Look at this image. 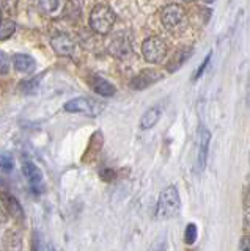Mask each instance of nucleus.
Here are the masks:
<instances>
[{"instance_id": "1", "label": "nucleus", "mask_w": 250, "mask_h": 251, "mask_svg": "<svg viewBox=\"0 0 250 251\" xmlns=\"http://www.w3.org/2000/svg\"><path fill=\"white\" fill-rule=\"evenodd\" d=\"M179 207H181V200H179L178 188L175 185H168L159 195L156 215H158L159 220L173 218L179 212Z\"/></svg>"}, {"instance_id": "2", "label": "nucleus", "mask_w": 250, "mask_h": 251, "mask_svg": "<svg viewBox=\"0 0 250 251\" xmlns=\"http://www.w3.org/2000/svg\"><path fill=\"white\" fill-rule=\"evenodd\" d=\"M116 16L107 5H96L90 13L88 25L98 35H107L115 25Z\"/></svg>"}, {"instance_id": "3", "label": "nucleus", "mask_w": 250, "mask_h": 251, "mask_svg": "<svg viewBox=\"0 0 250 251\" xmlns=\"http://www.w3.org/2000/svg\"><path fill=\"white\" fill-rule=\"evenodd\" d=\"M106 108L104 102H101L99 99L95 98H73L71 100H68L63 105V110L68 113H81L85 116H98L99 113H103V110Z\"/></svg>"}, {"instance_id": "4", "label": "nucleus", "mask_w": 250, "mask_h": 251, "mask_svg": "<svg viewBox=\"0 0 250 251\" xmlns=\"http://www.w3.org/2000/svg\"><path fill=\"white\" fill-rule=\"evenodd\" d=\"M168 53V44L166 43V39H162L161 36H150L146 38L142 44V55L143 58L151 63V65H159L166 60Z\"/></svg>"}, {"instance_id": "5", "label": "nucleus", "mask_w": 250, "mask_h": 251, "mask_svg": "<svg viewBox=\"0 0 250 251\" xmlns=\"http://www.w3.org/2000/svg\"><path fill=\"white\" fill-rule=\"evenodd\" d=\"M186 21H187V14H186L184 6L178 5V3L167 5L161 13L162 25L170 31L181 30L186 25Z\"/></svg>"}, {"instance_id": "6", "label": "nucleus", "mask_w": 250, "mask_h": 251, "mask_svg": "<svg viewBox=\"0 0 250 251\" xmlns=\"http://www.w3.org/2000/svg\"><path fill=\"white\" fill-rule=\"evenodd\" d=\"M209 141H211L209 130L206 127H203V126H200L198 137H197V162H195V170H197V173H201L206 167Z\"/></svg>"}, {"instance_id": "7", "label": "nucleus", "mask_w": 250, "mask_h": 251, "mask_svg": "<svg viewBox=\"0 0 250 251\" xmlns=\"http://www.w3.org/2000/svg\"><path fill=\"white\" fill-rule=\"evenodd\" d=\"M164 78V74L156 69H143L142 73H139L136 77L131 78V88L132 90H145L148 86L161 82Z\"/></svg>"}, {"instance_id": "8", "label": "nucleus", "mask_w": 250, "mask_h": 251, "mask_svg": "<svg viewBox=\"0 0 250 251\" xmlns=\"http://www.w3.org/2000/svg\"><path fill=\"white\" fill-rule=\"evenodd\" d=\"M51 46L54 52L60 57H73L76 52V41L66 35V33H58L51 38Z\"/></svg>"}, {"instance_id": "9", "label": "nucleus", "mask_w": 250, "mask_h": 251, "mask_svg": "<svg viewBox=\"0 0 250 251\" xmlns=\"http://www.w3.org/2000/svg\"><path fill=\"white\" fill-rule=\"evenodd\" d=\"M109 52H111V55H113V57L120 58V60H124L128 58L129 55L132 53V44H131V39L126 36V35H116L113 39L111 46H109Z\"/></svg>"}, {"instance_id": "10", "label": "nucleus", "mask_w": 250, "mask_h": 251, "mask_svg": "<svg viewBox=\"0 0 250 251\" xmlns=\"http://www.w3.org/2000/svg\"><path fill=\"white\" fill-rule=\"evenodd\" d=\"M22 171H24V176L27 177L30 187L35 193H40L41 192V185H43V173L41 170L36 167L33 162H24L22 163Z\"/></svg>"}, {"instance_id": "11", "label": "nucleus", "mask_w": 250, "mask_h": 251, "mask_svg": "<svg viewBox=\"0 0 250 251\" xmlns=\"http://www.w3.org/2000/svg\"><path fill=\"white\" fill-rule=\"evenodd\" d=\"M0 201H2L3 207L8 210L10 215L16 217V218L24 217V209H22L21 202L14 198L13 195H10L8 192H0Z\"/></svg>"}, {"instance_id": "12", "label": "nucleus", "mask_w": 250, "mask_h": 251, "mask_svg": "<svg viewBox=\"0 0 250 251\" xmlns=\"http://www.w3.org/2000/svg\"><path fill=\"white\" fill-rule=\"evenodd\" d=\"M11 60H13V66L18 73L30 74V73H33L35 68H36L35 60L27 53H16Z\"/></svg>"}, {"instance_id": "13", "label": "nucleus", "mask_w": 250, "mask_h": 251, "mask_svg": "<svg viewBox=\"0 0 250 251\" xmlns=\"http://www.w3.org/2000/svg\"><path fill=\"white\" fill-rule=\"evenodd\" d=\"M192 52H194V49L192 47H186V49H181V50H178L175 55H173V58H171L168 63H167V71L170 74H173L175 71H178L179 68H181L184 63H186V60L191 57L192 55Z\"/></svg>"}, {"instance_id": "14", "label": "nucleus", "mask_w": 250, "mask_h": 251, "mask_svg": "<svg viewBox=\"0 0 250 251\" xmlns=\"http://www.w3.org/2000/svg\"><path fill=\"white\" fill-rule=\"evenodd\" d=\"M91 86H93V90H95V93L103 98H111L115 94V86L103 77H93Z\"/></svg>"}, {"instance_id": "15", "label": "nucleus", "mask_w": 250, "mask_h": 251, "mask_svg": "<svg viewBox=\"0 0 250 251\" xmlns=\"http://www.w3.org/2000/svg\"><path fill=\"white\" fill-rule=\"evenodd\" d=\"M161 115H162L161 107H153L150 110H146V112L143 113V116L140 118V129L148 130V129L154 127V126L158 124Z\"/></svg>"}, {"instance_id": "16", "label": "nucleus", "mask_w": 250, "mask_h": 251, "mask_svg": "<svg viewBox=\"0 0 250 251\" xmlns=\"http://www.w3.org/2000/svg\"><path fill=\"white\" fill-rule=\"evenodd\" d=\"M63 16L71 22H76L82 16V0H66L63 8Z\"/></svg>"}, {"instance_id": "17", "label": "nucleus", "mask_w": 250, "mask_h": 251, "mask_svg": "<svg viewBox=\"0 0 250 251\" xmlns=\"http://www.w3.org/2000/svg\"><path fill=\"white\" fill-rule=\"evenodd\" d=\"M101 146H103V137H101L99 132H96L90 140L88 149H87V152H85V155H83V162H93V160H95L98 157V154H99V151H101Z\"/></svg>"}, {"instance_id": "18", "label": "nucleus", "mask_w": 250, "mask_h": 251, "mask_svg": "<svg viewBox=\"0 0 250 251\" xmlns=\"http://www.w3.org/2000/svg\"><path fill=\"white\" fill-rule=\"evenodd\" d=\"M14 31H16V24L10 19H2L0 21V41H6L10 39Z\"/></svg>"}, {"instance_id": "19", "label": "nucleus", "mask_w": 250, "mask_h": 251, "mask_svg": "<svg viewBox=\"0 0 250 251\" xmlns=\"http://www.w3.org/2000/svg\"><path fill=\"white\" fill-rule=\"evenodd\" d=\"M19 88L24 94H35L40 90V77H32V78H28V80L21 82Z\"/></svg>"}, {"instance_id": "20", "label": "nucleus", "mask_w": 250, "mask_h": 251, "mask_svg": "<svg viewBox=\"0 0 250 251\" xmlns=\"http://www.w3.org/2000/svg\"><path fill=\"white\" fill-rule=\"evenodd\" d=\"M38 10L44 14H52L58 10L60 6V0H38L36 2Z\"/></svg>"}, {"instance_id": "21", "label": "nucleus", "mask_w": 250, "mask_h": 251, "mask_svg": "<svg viewBox=\"0 0 250 251\" xmlns=\"http://www.w3.org/2000/svg\"><path fill=\"white\" fill-rule=\"evenodd\" d=\"M198 237V229H197V225L195 223H189L186 226V231H184V242L187 245H194L195 240Z\"/></svg>"}, {"instance_id": "22", "label": "nucleus", "mask_w": 250, "mask_h": 251, "mask_svg": "<svg viewBox=\"0 0 250 251\" xmlns=\"http://www.w3.org/2000/svg\"><path fill=\"white\" fill-rule=\"evenodd\" d=\"M13 157L10 154H6V152H2L0 154V168H2L3 171L6 173H10L13 170Z\"/></svg>"}, {"instance_id": "23", "label": "nucleus", "mask_w": 250, "mask_h": 251, "mask_svg": "<svg viewBox=\"0 0 250 251\" xmlns=\"http://www.w3.org/2000/svg\"><path fill=\"white\" fill-rule=\"evenodd\" d=\"M8 73V61H6V55L0 52V74Z\"/></svg>"}, {"instance_id": "24", "label": "nucleus", "mask_w": 250, "mask_h": 251, "mask_svg": "<svg viewBox=\"0 0 250 251\" xmlns=\"http://www.w3.org/2000/svg\"><path fill=\"white\" fill-rule=\"evenodd\" d=\"M209 60H211V53H208V57L205 58V61H203V63H201V65H200V68L197 69V74H195V77H194V78H195V80H197V78H198V77H200V75H201L203 73H205V69H206V66L209 65Z\"/></svg>"}, {"instance_id": "25", "label": "nucleus", "mask_w": 250, "mask_h": 251, "mask_svg": "<svg viewBox=\"0 0 250 251\" xmlns=\"http://www.w3.org/2000/svg\"><path fill=\"white\" fill-rule=\"evenodd\" d=\"M166 247H167V242L164 240V237H159L154 242V245L151 247V251H162Z\"/></svg>"}, {"instance_id": "26", "label": "nucleus", "mask_w": 250, "mask_h": 251, "mask_svg": "<svg viewBox=\"0 0 250 251\" xmlns=\"http://www.w3.org/2000/svg\"><path fill=\"white\" fill-rule=\"evenodd\" d=\"M115 176H116V175H115V171H113V170H109V168H106V170L101 171V177H103L104 180H112Z\"/></svg>"}, {"instance_id": "27", "label": "nucleus", "mask_w": 250, "mask_h": 251, "mask_svg": "<svg viewBox=\"0 0 250 251\" xmlns=\"http://www.w3.org/2000/svg\"><path fill=\"white\" fill-rule=\"evenodd\" d=\"M249 235H244V237L241 239V243H239V248L241 251H249Z\"/></svg>"}, {"instance_id": "28", "label": "nucleus", "mask_w": 250, "mask_h": 251, "mask_svg": "<svg viewBox=\"0 0 250 251\" xmlns=\"http://www.w3.org/2000/svg\"><path fill=\"white\" fill-rule=\"evenodd\" d=\"M205 2H206V3H213V2H214V0H205Z\"/></svg>"}, {"instance_id": "29", "label": "nucleus", "mask_w": 250, "mask_h": 251, "mask_svg": "<svg viewBox=\"0 0 250 251\" xmlns=\"http://www.w3.org/2000/svg\"><path fill=\"white\" fill-rule=\"evenodd\" d=\"M0 21H2V10H0Z\"/></svg>"}, {"instance_id": "30", "label": "nucleus", "mask_w": 250, "mask_h": 251, "mask_svg": "<svg viewBox=\"0 0 250 251\" xmlns=\"http://www.w3.org/2000/svg\"><path fill=\"white\" fill-rule=\"evenodd\" d=\"M183 2H194V0H183Z\"/></svg>"}]
</instances>
